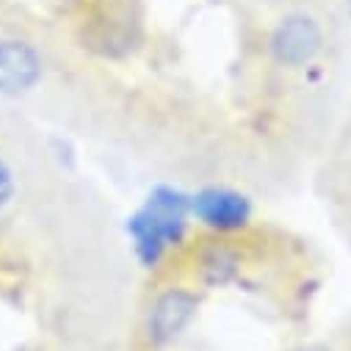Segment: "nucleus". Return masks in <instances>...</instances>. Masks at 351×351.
Returning a JSON list of instances; mask_svg holds the SVG:
<instances>
[{"instance_id": "2", "label": "nucleus", "mask_w": 351, "mask_h": 351, "mask_svg": "<svg viewBox=\"0 0 351 351\" xmlns=\"http://www.w3.org/2000/svg\"><path fill=\"white\" fill-rule=\"evenodd\" d=\"M269 53L277 69L304 75L318 66L326 53V25L310 12H293L271 31Z\"/></svg>"}, {"instance_id": "6", "label": "nucleus", "mask_w": 351, "mask_h": 351, "mask_svg": "<svg viewBox=\"0 0 351 351\" xmlns=\"http://www.w3.org/2000/svg\"><path fill=\"white\" fill-rule=\"evenodd\" d=\"M17 189H20V183H17L14 166L9 163L6 155H0V221H3V219L9 216V210L14 208V202H17Z\"/></svg>"}, {"instance_id": "1", "label": "nucleus", "mask_w": 351, "mask_h": 351, "mask_svg": "<svg viewBox=\"0 0 351 351\" xmlns=\"http://www.w3.org/2000/svg\"><path fill=\"white\" fill-rule=\"evenodd\" d=\"M202 302V288L189 277H166L152 288L141 321H138V348L141 351H169L197 318Z\"/></svg>"}, {"instance_id": "7", "label": "nucleus", "mask_w": 351, "mask_h": 351, "mask_svg": "<svg viewBox=\"0 0 351 351\" xmlns=\"http://www.w3.org/2000/svg\"><path fill=\"white\" fill-rule=\"evenodd\" d=\"M346 241H348V246H351V235H346Z\"/></svg>"}, {"instance_id": "3", "label": "nucleus", "mask_w": 351, "mask_h": 351, "mask_svg": "<svg viewBox=\"0 0 351 351\" xmlns=\"http://www.w3.org/2000/svg\"><path fill=\"white\" fill-rule=\"evenodd\" d=\"M321 194L343 235H351V108L335 130L321 166Z\"/></svg>"}, {"instance_id": "5", "label": "nucleus", "mask_w": 351, "mask_h": 351, "mask_svg": "<svg viewBox=\"0 0 351 351\" xmlns=\"http://www.w3.org/2000/svg\"><path fill=\"white\" fill-rule=\"evenodd\" d=\"M36 75V56L20 42L0 45V89H20Z\"/></svg>"}, {"instance_id": "4", "label": "nucleus", "mask_w": 351, "mask_h": 351, "mask_svg": "<svg viewBox=\"0 0 351 351\" xmlns=\"http://www.w3.org/2000/svg\"><path fill=\"white\" fill-rule=\"evenodd\" d=\"M138 20V0H97L86 23V39L103 56H122L136 45Z\"/></svg>"}]
</instances>
